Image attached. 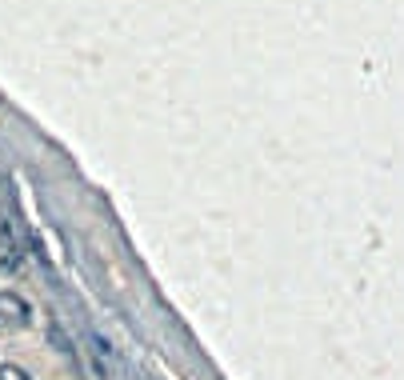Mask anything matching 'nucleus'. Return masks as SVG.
<instances>
[{
    "label": "nucleus",
    "mask_w": 404,
    "mask_h": 380,
    "mask_svg": "<svg viewBox=\"0 0 404 380\" xmlns=\"http://www.w3.org/2000/svg\"><path fill=\"white\" fill-rule=\"evenodd\" d=\"M20 317H25L20 300H13V296H0V329H8V324H20Z\"/></svg>",
    "instance_id": "obj_1"
},
{
    "label": "nucleus",
    "mask_w": 404,
    "mask_h": 380,
    "mask_svg": "<svg viewBox=\"0 0 404 380\" xmlns=\"http://www.w3.org/2000/svg\"><path fill=\"white\" fill-rule=\"evenodd\" d=\"M0 380H25V372H16V368H0Z\"/></svg>",
    "instance_id": "obj_2"
}]
</instances>
